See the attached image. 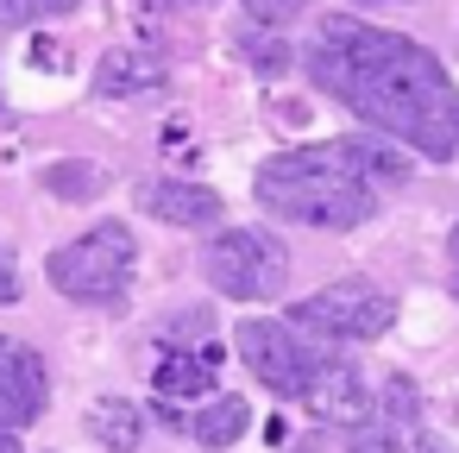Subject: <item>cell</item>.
Masks as SVG:
<instances>
[{"label": "cell", "instance_id": "cell-15", "mask_svg": "<svg viewBox=\"0 0 459 453\" xmlns=\"http://www.w3.org/2000/svg\"><path fill=\"white\" fill-rule=\"evenodd\" d=\"M39 183H45L57 202H95V196H108L114 177H108L95 158H57V164L39 170Z\"/></svg>", "mask_w": 459, "mask_h": 453}, {"label": "cell", "instance_id": "cell-18", "mask_svg": "<svg viewBox=\"0 0 459 453\" xmlns=\"http://www.w3.org/2000/svg\"><path fill=\"white\" fill-rule=\"evenodd\" d=\"M252 26H296V13L308 7V0H239Z\"/></svg>", "mask_w": 459, "mask_h": 453}, {"label": "cell", "instance_id": "cell-21", "mask_svg": "<svg viewBox=\"0 0 459 453\" xmlns=\"http://www.w3.org/2000/svg\"><path fill=\"white\" fill-rule=\"evenodd\" d=\"M446 265H453V277H446V283H453V296H459V227H453V240H446Z\"/></svg>", "mask_w": 459, "mask_h": 453}, {"label": "cell", "instance_id": "cell-11", "mask_svg": "<svg viewBox=\"0 0 459 453\" xmlns=\"http://www.w3.org/2000/svg\"><path fill=\"white\" fill-rule=\"evenodd\" d=\"M95 89L101 95H152V89H164V57H152V51H108L95 64Z\"/></svg>", "mask_w": 459, "mask_h": 453}, {"label": "cell", "instance_id": "cell-24", "mask_svg": "<svg viewBox=\"0 0 459 453\" xmlns=\"http://www.w3.org/2000/svg\"><path fill=\"white\" fill-rule=\"evenodd\" d=\"M359 7H390V0H359Z\"/></svg>", "mask_w": 459, "mask_h": 453}, {"label": "cell", "instance_id": "cell-23", "mask_svg": "<svg viewBox=\"0 0 459 453\" xmlns=\"http://www.w3.org/2000/svg\"><path fill=\"white\" fill-rule=\"evenodd\" d=\"M421 453H440V440H421Z\"/></svg>", "mask_w": 459, "mask_h": 453}, {"label": "cell", "instance_id": "cell-13", "mask_svg": "<svg viewBox=\"0 0 459 453\" xmlns=\"http://www.w3.org/2000/svg\"><path fill=\"white\" fill-rule=\"evenodd\" d=\"M252 428V409H246V396H214V403H202L195 415H189V428L183 434H195V447H233L239 434Z\"/></svg>", "mask_w": 459, "mask_h": 453}, {"label": "cell", "instance_id": "cell-9", "mask_svg": "<svg viewBox=\"0 0 459 453\" xmlns=\"http://www.w3.org/2000/svg\"><path fill=\"white\" fill-rule=\"evenodd\" d=\"M302 409L315 415V422H365V409H371V396H365V378L352 371V365H321L315 371V384H308V396H302Z\"/></svg>", "mask_w": 459, "mask_h": 453}, {"label": "cell", "instance_id": "cell-16", "mask_svg": "<svg viewBox=\"0 0 459 453\" xmlns=\"http://www.w3.org/2000/svg\"><path fill=\"white\" fill-rule=\"evenodd\" d=\"M76 0H0V26H32V20H64Z\"/></svg>", "mask_w": 459, "mask_h": 453}, {"label": "cell", "instance_id": "cell-17", "mask_svg": "<svg viewBox=\"0 0 459 453\" xmlns=\"http://www.w3.org/2000/svg\"><path fill=\"white\" fill-rule=\"evenodd\" d=\"M346 453H403V440H396V428L352 422V428H346Z\"/></svg>", "mask_w": 459, "mask_h": 453}, {"label": "cell", "instance_id": "cell-4", "mask_svg": "<svg viewBox=\"0 0 459 453\" xmlns=\"http://www.w3.org/2000/svg\"><path fill=\"white\" fill-rule=\"evenodd\" d=\"M202 271L233 302H271L290 283V252H283V240L271 227H227V233L208 240Z\"/></svg>", "mask_w": 459, "mask_h": 453}, {"label": "cell", "instance_id": "cell-1", "mask_svg": "<svg viewBox=\"0 0 459 453\" xmlns=\"http://www.w3.org/2000/svg\"><path fill=\"white\" fill-rule=\"evenodd\" d=\"M308 76L321 95L346 101L377 133H396L421 158H459V95L434 51L415 39L377 32L352 13H333L308 51Z\"/></svg>", "mask_w": 459, "mask_h": 453}, {"label": "cell", "instance_id": "cell-8", "mask_svg": "<svg viewBox=\"0 0 459 453\" xmlns=\"http://www.w3.org/2000/svg\"><path fill=\"white\" fill-rule=\"evenodd\" d=\"M139 208L164 227H214L221 221V196L195 177H152L139 183Z\"/></svg>", "mask_w": 459, "mask_h": 453}, {"label": "cell", "instance_id": "cell-5", "mask_svg": "<svg viewBox=\"0 0 459 453\" xmlns=\"http://www.w3.org/2000/svg\"><path fill=\"white\" fill-rule=\"evenodd\" d=\"M296 327H315V334H333V340H377L396 327V296L377 290V283H327L315 296L296 302Z\"/></svg>", "mask_w": 459, "mask_h": 453}, {"label": "cell", "instance_id": "cell-12", "mask_svg": "<svg viewBox=\"0 0 459 453\" xmlns=\"http://www.w3.org/2000/svg\"><path fill=\"white\" fill-rule=\"evenodd\" d=\"M82 428H89L108 453H139V440H145V415H139V403H126V396H95L89 415H82Z\"/></svg>", "mask_w": 459, "mask_h": 453}, {"label": "cell", "instance_id": "cell-7", "mask_svg": "<svg viewBox=\"0 0 459 453\" xmlns=\"http://www.w3.org/2000/svg\"><path fill=\"white\" fill-rule=\"evenodd\" d=\"M45 403H51L45 359L26 340H0V428H13V434L32 428Z\"/></svg>", "mask_w": 459, "mask_h": 453}, {"label": "cell", "instance_id": "cell-2", "mask_svg": "<svg viewBox=\"0 0 459 453\" xmlns=\"http://www.w3.org/2000/svg\"><path fill=\"white\" fill-rule=\"evenodd\" d=\"M258 202L277 214V221H296V227H327V233H346V227H365L377 214V189L371 177L352 164L346 145H302V152H277L264 158L258 170Z\"/></svg>", "mask_w": 459, "mask_h": 453}, {"label": "cell", "instance_id": "cell-25", "mask_svg": "<svg viewBox=\"0 0 459 453\" xmlns=\"http://www.w3.org/2000/svg\"><path fill=\"white\" fill-rule=\"evenodd\" d=\"M296 453H315V447H296Z\"/></svg>", "mask_w": 459, "mask_h": 453}, {"label": "cell", "instance_id": "cell-20", "mask_svg": "<svg viewBox=\"0 0 459 453\" xmlns=\"http://www.w3.org/2000/svg\"><path fill=\"white\" fill-rule=\"evenodd\" d=\"M0 302H20V265L7 246H0Z\"/></svg>", "mask_w": 459, "mask_h": 453}, {"label": "cell", "instance_id": "cell-10", "mask_svg": "<svg viewBox=\"0 0 459 453\" xmlns=\"http://www.w3.org/2000/svg\"><path fill=\"white\" fill-rule=\"evenodd\" d=\"M346 152H352V164H359L371 183H384V189H403V183L415 177V145H403L396 133H352Z\"/></svg>", "mask_w": 459, "mask_h": 453}, {"label": "cell", "instance_id": "cell-19", "mask_svg": "<svg viewBox=\"0 0 459 453\" xmlns=\"http://www.w3.org/2000/svg\"><path fill=\"white\" fill-rule=\"evenodd\" d=\"M208 327H214V315H208V309H189V315H177V321L164 327V340H170V346H183V340H208Z\"/></svg>", "mask_w": 459, "mask_h": 453}, {"label": "cell", "instance_id": "cell-6", "mask_svg": "<svg viewBox=\"0 0 459 453\" xmlns=\"http://www.w3.org/2000/svg\"><path fill=\"white\" fill-rule=\"evenodd\" d=\"M233 346H239V359H246V371L264 384V390H277V396H308V384H315V371H321V359L296 340V321H271V315H252L239 334H233Z\"/></svg>", "mask_w": 459, "mask_h": 453}, {"label": "cell", "instance_id": "cell-22", "mask_svg": "<svg viewBox=\"0 0 459 453\" xmlns=\"http://www.w3.org/2000/svg\"><path fill=\"white\" fill-rule=\"evenodd\" d=\"M0 453H20V440H13V428H0Z\"/></svg>", "mask_w": 459, "mask_h": 453}, {"label": "cell", "instance_id": "cell-3", "mask_svg": "<svg viewBox=\"0 0 459 453\" xmlns=\"http://www.w3.org/2000/svg\"><path fill=\"white\" fill-rule=\"evenodd\" d=\"M133 258H139V233L126 221H101V227L76 233L70 246H57L45 258V277L70 302H114L133 277Z\"/></svg>", "mask_w": 459, "mask_h": 453}, {"label": "cell", "instance_id": "cell-14", "mask_svg": "<svg viewBox=\"0 0 459 453\" xmlns=\"http://www.w3.org/2000/svg\"><path fill=\"white\" fill-rule=\"evenodd\" d=\"M214 390V353H183V346H170L164 359H158V396L164 403H177V396H208Z\"/></svg>", "mask_w": 459, "mask_h": 453}]
</instances>
